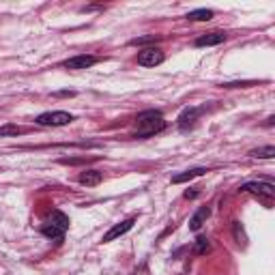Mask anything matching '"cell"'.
Here are the masks:
<instances>
[{
  "instance_id": "e0dca14e",
  "label": "cell",
  "mask_w": 275,
  "mask_h": 275,
  "mask_svg": "<svg viewBox=\"0 0 275 275\" xmlns=\"http://www.w3.org/2000/svg\"><path fill=\"white\" fill-rule=\"evenodd\" d=\"M20 134H22V127H17V125H2V127H0V138L20 136Z\"/></svg>"
},
{
  "instance_id": "2e32d148",
  "label": "cell",
  "mask_w": 275,
  "mask_h": 275,
  "mask_svg": "<svg viewBox=\"0 0 275 275\" xmlns=\"http://www.w3.org/2000/svg\"><path fill=\"white\" fill-rule=\"evenodd\" d=\"M211 249V243H209V239L206 236H198L196 239V245H193V252H196L198 256H202V254H206Z\"/></svg>"
},
{
  "instance_id": "5b68a950",
  "label": "cell",
  "mask_w": 275,
  "mask_h": 275,
  "mask_svg": "<svg viewBox=\"0 0 275 275\" xmlns=\"http://www.w3.org/2000/svg\"><path fill=\"white\" fill-rule=\"evenodd\" d=\"M241 191H249V193H256V196H262V198H273L275 196V187L271 183H245L241 185Z\"/></svg>"
},
{
  "instance_id": "7a4b0ae2",
  "label": "cell",
  "mask_w": 275,
  "mask_h": 275,
  "mask_svg": "<svg viewBox=\"0 0 275 275\" xmlns=\"http://www.w3.org/2000/svg\"><path fill=\"white\" fill-rule=\"evenodd\" d=\"M73 121V114L69 112H46V114H39L37 116V123L43 125V127H62V125H69Z\"/></svg>"
},
{
  "instance_id": "ac0fdd59",
  "label": "cell",
  "mask_w": 275,
  "mask_h": 275,
  "mask_svg": "<svg viewBox=\"0 0 275 275\" xmlns=\"http://www.w3.org/2000/svg\"><path fill=\"white\" fill-rule=\"evenodd\" d=\"M232 230H234V239L239 241V243H245V241H247V239H245V232H243V228H241L239 222L232 224Z\"/></svg>"
},
{
  "instance_id": "6da1fadb",
  "label": "cell",
  "mask_w": 275,
  "mask_h": 275,
  "mask_svg": "<svg viewBox=\"0 0 275 275\" xmlns=\"http://www.w3.org/2000/svg\"><path fill=\"white\" fill-rule=\"evenodd\" d=\"M164 127H166V121L159 110L140 112L136 118V138H151L155 134H159Z\"/></svg>"
},
{
  "instance_id": "30bf717a",
  "label": "cell",
  "mask_w": 275,
  "mask_h": 275,
  "mask_svg": "<svg viewBox=\"0 0 275 275\" xmlns=\"http://www.w3.org/2000/svg\"><path fill=\"white\" fill-rule=\"evenodd\" d=\"M103 181V174L99 170H84L82 174H80V183L86 185V187H95Z\"/></svg>"
},
{
  "instance_id": "5bb4252c",
  "label": "cell",
  "mask_w": 275,
  "mask_h": 275,
  "mask_svg": "<svg viewBox=\"0 0 275 275\" xmlns=\"http://www.w3.org/2000/svg\"><path fill=\"white\" fill-rule=\"evenodd\" d=\"M249 157H256V159H273L275 157V148L273 146L254 148V151H249Z\"/></svg>"
},
{
  "instance_id": "9c48e42d",
  "label": "cell",
  "mask_w": 275,
  "mask_h": 275,
  "mask_svg": "<svg viewBox=\"0 0 275 275\" xmlns=\"http://www.w3.org/2000/svg\"><path fill=\"white\" fill-rule=\"evenodd\" d=\"M226 41V35L224 33H209V35H202L196 39V46L198 47H204V46H220V43Z\"/></svg>"
},
{
  "instance_id": "9a60e30c",
  "label": "cell",
  "mask_w": 275,
  "mask_h": 275,
  "mask_svg": "<svg viewBox=\"0 0 275 275\" xmlns=\"http://www.w3.org/2000/svg\"><path fill=\"white\" fill-rule=\"evenodd\" d=\"M41 232L47 236V239H56V241H62V236H65V232H62V230H58L56 226H52V224H46V226L41 228Z\"/></svg>"
},
{
  "instance_id": "d6986e66",
  "label": "cell",
  "mask_w": 275,
  "mask_h": 275,
  "mask_svg": "<svg viewBox=\"0 0 275 275\" xmlns=\"http://www.w3.org/2000/svg\"><path fill=\"white\" fill-rule=\"evenodd\" d=\"M155 37H142V39H134L131 43H134V46H142V43H148V41H153Z\"/></svg>"
},
{
  "instance_id": "4fadbf2b",
  "label": "cell",
  "mask_w": 275,
  "mask_h": 275,
  "mask_svg": "<svg viewBox=\"0 0 275 275\" xmlns=\"http://www.w3.org/2000/svg\"><path fill=\"white\" fill-rule=\"evenodd\" d=\"M211 17H213V11L211 9H196V11L187 13V20H191V22H209Z\"/></svg>"
},
{
  "instance_id": "52a82bcc",
  "label": "cell",
  "mask_w": 275,
  "mask_h": 275,
  "mask_svg": "<svg viewBox=\"0 0 275 275\" xmlns=\"http://www.w3.org/2000/svg\"><path fill=\"white\" fill-rule=\"evenodd\" d=\"M198 116H200V110H198V108H185V110L179 114V118H177L179 129L187 131L189 127H193V125H196V121H198Z\"/></svg>"
},
{
  "instance_id": "ffe728a7",
  "label": "cell",
  "mask_w": 275,
  "mask_h": 275,
  "mask_svg": "<svg viewBox=\"0 0 275 275\" xmlns=\"http://www.w3.org/2000/svg\"><path fill=\"white\" fill-rule=\"evenodd\" d=\"M183 196H185L187 200H193V198H196V196H198V191H196V189H187V191L183 193Z\"/></svg>"
},
{
  "instance_id": "8fae6325",
  "label": "cell",
  "mask_w": 275,
  "mask_h": 275,
  "mask_svg": "<svg viewBox=\"0 0 275 275\" xmlns=\"http://www.w3.org/2000/svg\"><path fill=\"white\" fill-rule=\"evenodd\" d=\"M206 172H209L206 168H191V170H185V172L177 174V177H172V183L174 185L185 183V181H191V179H196V177H202V174H206Z\"/></svg>"
},
{
  "instance_id": "3957f363",
  "label": "cell",
  "mask_w": 275,
  "mask_h": 275,
  "mask_svg": "<svg viewBox=\"0 0 275 275\" xmlns=\"http://www.w3.org/2000/svg\"><path fill=\"white\" fill-rule=\"evenodd\" d=\"M164 62V52L157 47H146L138 54V65L142 67H157Z\"/></svg>"
},
{
  "instance_id": "8992f818",
  "label": "cell",
  "mask_w": 275,
  "mask_h": 275,
  "mask_svg": "<svg viewBox=\"0 0 275 275\" xmlns=\"http://www.w3.org/2000/svg\"><path fill=\"white\" fill-rule=\"evenodd\" d=\"M97 62L95 56H91V54H80V56H73V58H69L62 62V67L65 69H89L92 67Z\"/></svg>"
},
{
  "instance_id": "7c38bea8",
  "label": "cell",
  "mask_w": 275,
  "mask_h": 275,
  "mask_svg": "<svg viewBox=\"0 0 275 275\" xmlns=\"http://www.w3.org/2000/svg\"><path fill=\"white\" fill-rule=\"evenodd\" d=\"M49 224L56 226L58 230H62V232H67V230H69V217L62 213V211H54L52 217H49Z\"/></svg>"
},
{
  "instance_id": "277c9868",
  "label": "cell",
  "mask_w": 275,
  "mask_h": 275,
  "mask_svg": "<svg viewBox=\"0 0 275 275\" xmlns=\"http://www.w3.org/2000/svg\"><path fill=\"white\" fill-rule=\"evenodd\" d=\"M134 224H136V217H129V220H125V222H121V224H116V226H112L108 232L103 234V243H110V241H116L118 236H123L125 232H129L131 228H134Z\"/></svg>"
},
{
  "instance_id": "ba28073f",
  "label": "cell",
  "mask_w": 275,
  "mask_h": 275,
  "mask_svg": "<svg viewBox=\"0 0 275 275\" xmlns=\"http://www.w3.org/2000/svg\"><path fill=\"white\" fill-rule=\"evenodd\" d=\"M209 215H211L209 206H200V209L196 211V215L189 220V230H193V232H196V230H200V228H202V224L209 220Z\"/></svg>"
}]
</instances>
